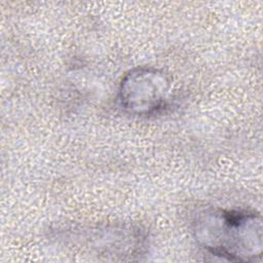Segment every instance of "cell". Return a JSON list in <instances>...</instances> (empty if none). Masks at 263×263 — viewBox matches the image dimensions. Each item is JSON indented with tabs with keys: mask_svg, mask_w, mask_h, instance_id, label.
I'll use <instances>...</instances> for the list:
<instances>
[{
	"mask_svg": "<svg viewBox=\"0 0 263 263\" xmlns=\"http://www.w3.org/2000/svg\"><path fill=\"white\" fill-rule=\"evenodd\" d=\"M192 233L197 245L214 257L241 263L262 257V218L255 211L204 209L193 219Z\"/></svg>",
	"mask_w": 263,
	"mask_h": 263,
	"instance_id": "obj_1",
	"label": "cell"
},
{
	"mask_svg": "<svg viewBox=\"0 0 263 263\" xmlns=\"http://www.w3.org/2000/svg\"><path fill=\"white\" fill-rule=\"evenodd\" d=\"M173 91V79L164 70L139 66L122 76L118 85V101L126 113L148 117L168 105Z\"/></svg>",
	"mask_w": 263,
	"mask_h": 263,
	"instance_id": "obj_2",
	"label": "cell"
},
{
	"mask_svg": "<svg viewBox=\"0 0 263 263\" xmlns=\"http://www.w3.org/2000/svg\"><path fill=\"white\" fill-rule=\"evenodd\" d=\"M82 241L90 253L104 256L107 260H136L146 248L143 230L127 224H110L87 230Z\"/></svg>",
	"mask_w": 263,
	"mask_h": 263,
	"instance_id": "obj_3",
	"label": "cell"
}]
</instances>
